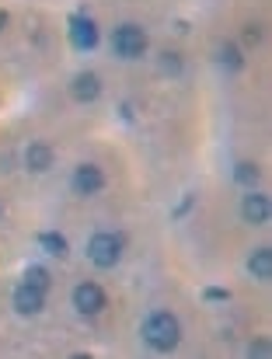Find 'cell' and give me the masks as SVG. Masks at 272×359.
I'll use <instances>...</instances> for the list:
<instances>
[{
    "instance_id": "7",
    "label": "cell",
    "mask_w": 272,
    "mask_h": 359,
    "mask_svg": "<svg viewBox=\"0 0 272 359\" xmlns=\"http://www.w3.org/2000/svg\"><path fill=\"white\" fill-rule=\"evenodd\" d=\"M42 307H46V290H35V286H28V283H21V286L14 290V311H18V314L35 318V314H42Z\"/></svg>"
},
{
    "instance_id": "5",
    "label": "cell",
    "mask_w": 272,
    "mask_h": 359,
    "mask_svg": "<svg viewBox=\"0 0 272 359\" xmlns=\"http://www.w3.org/2000/svg\"><path fill=\"white\" fill-rule=\"evenodd\" d=\"M74 307L84 314V318H95L105 311V293L98 283H77L74 286Z\"/></svg>"
},
{
    "instance_id": "9",
    "label": "cell",
    "mask_w": 272,
    "mask_h": 359,
    "mask_svg": "<svg viewBox=\"0 0 272 359\" xmlns=\"http://www.w3.org/2000/svg\"><path fill=\"white\" fill-rule=\"evenodd\" d=\"M241 217H245V224H266L269 220V196H262V192H248L245 199H241Z\"/></svg>"
},
{
    "instance_id": "20",
    "label": "cell",
    "mask_w": 272,
    "mask_h": 359,
    "mask_svg": "<svg viewBox=\"0 0 272 359\" xmlns=\"http://www.w3.org/2000/svg\"><path fill=\"white\" fill-rule=\"evenodd\" d=\"M245 42H252V46H255V42H262V32H259L255 25H252V28H245Z\"/></svg>"
},
{
    "instance_id": "2",
    "label": "cell",
    "mask_w": 272,
    "mask_h": 359,
    "mask_svg": "<svg viewBox=\"0 0 272 359\" xmlns=\"http://www.w3.org/2000/svg\"><path fill=\"white\" fill-rule=\"evenodd\" d=\"M123 238L112 234V231H98L95 238L88 241V258L98 265V269H116L119 258H123Z\"/></svg>"
},
{
    "instance_id": "1",
    "label": "cell",
    "mask_w": 272,
    "mask_h": 359,
    "mask_svg": "<svg viewBox=\"0 0 272 359\" xmlns=\"http://www.w3.org/2000/svg\"><path fill=\"white\" fill-rule=\"evenodd\" d=\"M140 335H143V342H147L154 353H171V349L182 342V325H178L175 314H168V311H154V314L143 318Z\"/></svg>"
},
{
    "instance_id": "14",
    "label": "cell",
    "mask_w": 272,
    "mask_h": 359,
    "mask_svg": "<svg viewBox=\"0 0 272 359\" xmlns=\"http://www.w3.org/2000/svg\"><path fill=\"white\" fill-rule=\"evenodd\" d=\"M217 56H220V67H227V70H234V74L245 67V60H241L238 46H231V42H227V46H220V53H217Z\"/></svg>"
},
{
    "instance_id": "21",
    "label": "cell",
    "mask_w": 272,
    "mask_h": 359,
    "mask_svg": "<svg viewBox=\"0 0 272 359\" xmlns=\"http://www.w3.org/2000/svg\"><path fill=\"white\" fill-rule=\"evenodd\" d=\"M4 28H7V14L0 11V32H4Z\"/></svg>"
},
{
    "instance_id": "3",
    "label": "cell",
    "mask_w": 272,
    "mask_h": 359,
    "mask_svg": "<svg viewBox=\"0 0 272 359\" xmlns=\"http://www.w3.org/2000/svg\"><path fill=\"white\" fill-rule=\"evenodd\" d=\"M112 49H116L119 60H140V56L147 53V32H143L140 25H133V21L119 25V28L112 32Z\"/></svg>"
},
{
    "instance_id": "12",
    "label": "cell",
    "mask_w": 272,
    "mask_h": 359,
    "mask_svg": "<svg viewBox=\"0 0 272 359\" xmlns=\"http://www.w3.org/2000/svg\"><path fill=\"white\" fill-rule=\"evenodd\" d=\"M248 272H252L255 279H269L272 276V251L269 248H259V251L248 258Z\"/></svg>"
},
{
    "instance_id": "10",
    "label": "cell",
    "mask_w": 272,
    "mask_h": 359,
    "mask_svg": "<svg viewBox=\"0 0 272 359\" xmlns=\"http://www.w3.org/2000/svg\"><path fill=\"white\" fill-rule=\"evenodd\" d=\"M25 168H28L32 175L49 171V168H53V147H49V143H32V147L25 150Z\"/></svg>"
},
{
    "instance_id": "6",
    "label": "cell",
    "mask_w": 272,
    "mask_h": 359,
    "mask_svg": "<svg viewBox=\"0 0 272 359\" xmlns=\"http://www.w3.org/2000/svg\"><path fill=\"white\" fill-rule=\"evenodd\" d=\"M70 189H74L77 196H98V192L105 189V175H102V168H95V164H81V168L74 171V178H70Z\"/></svg>"
},
{
    "instance_id": "4",
    "label": "cell",
    "mask_w": 272,
    "mask_h": 359,
    "mask_svg": "<svg viewBox=\"0 0 272 359\" xmlns=\"http://www.w3.org/2000/svg\"><path fill=\"white\" fill-rule=\"evenodd\" d=\"M67 28H70V46H74V49H81V53L95 49V46H98V39H102V35H98V25H95L88 14H74Z\"/></svg>"
},
{
    "instance_id": "17",
    "label": "cell",
    "mask_w": 272,
    "mask_h": 359,
    "mask_svg": "<svg viewBox=\"0 0 272 359\" xmlns=\"http://www.w3.org/2000/svg\"><path fill=\"white\" fill-rule=\"evenodd\" d=\"M196 206V196H182V203L171 210V220H182V217H189V210Z\"/></svg>"
},
{
    "instance_id": "13",
    "label": "cell",
    "mask_w": 272,
    "mask_h": 359,
    "mask_svg": "<svg viewBox=\"0 0 272 359\" xmlns=\"http://www.w3.org/2000/svg\"><path fill=\"white\" fill-rule=\"evenodd\" d=\"M259 178H262L259 164H248V161H241V164L234 168V182H238V185H245V189H255V185H259Z\"/></svg>"
},
{
    "instance_id": "16",
    "label": "cell",
    "mask_w": 272,
    "mask_h": 359,
    "mask_svg": "<svg viewBox=\"0 0 272 359\" xmlns=\"http://www.w3.org/2000/svg\"><path fill=\"white\" fill-rule=\"evenodd\" d=\"M161 70L164 74H182V56L178 53H161Z\"/></svg>"
},
{
    "instance_id": "15",
    "label": "cell",
    "mask_w": 272,
    "mask_h": 359,
    "mask_svg": "<svg viewBox=\"0 0 272 359\" xmlns=\"http://www.w3.org/2000/svg\"><path fill=\"white\" fill-rule=\"evenodd\" d=\"M25 283H28V286H35V290H49V272H46L42 265H28Z\"/></svg>"
},
{
    "instance_id": "19",
    "label": "cell",
    "mask_w": 272,
    "mask_h": 359,
    "mask_svg": "<svg viewBox=\"0 0 272 359\" xmlns=\"http://www.w3.org/2000/svg\"><path fill=\"white\" fill-rule=\"evenodd\" d=\"M248 356H269V342H252L248 346Z\"/></svg>"
},
{
    "instance_id": "8",
    "label": "cell",
    "mask_w": 272,
    "mask_h": 359,
    "mask_svg": "<svg viewBox=\"0 0 272 359\" xmlns=\"http://www.w3.org/2000/svg\"><path fill=\"white\" fill-rule=\"evenodd\" d=\"M70 95H74V102H81V105L98 102V95H102V77L91 74V70H81V74L70 81Z\"/></svg>"
},
{
    "instance_id": "18",
    "label": "cell",
    "mask_w": 272,
    "mask_h": 359,
    "mask_svg": "<svg viewBox=\"0 0 272 359\" xmlns=\"http://www.w3.org/2000/svg\"><path fill=\"white\" fill-rule=\"evenodd\" d=\"M203 297H206L210 304H227V300H231V293H227V290H220V286H210Z\"/></svg>"
},
{
    "instance_id": "11",
    "label": "cell",
    "mask_w": 272,
    "mask_h": 359,
    "mask_svg": "<svg viewBox=\"0 0 272 359\" xmlns=\"http://www.w3.org/2000/svg\"><path fill=\"white\" fill-rule=\"evenodd\" d=\"M39 244H42V251H46V255H53V258H67V255H70L67 238H63V234H56V231L39 234Z\"/></svg>"
}]
</instances>
